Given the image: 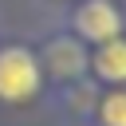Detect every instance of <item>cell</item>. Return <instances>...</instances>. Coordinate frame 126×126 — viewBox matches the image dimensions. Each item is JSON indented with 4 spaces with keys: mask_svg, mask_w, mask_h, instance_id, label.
I'll return each instance as SVG.
<instances>
[{
    "mask_svg": "<svg viewBox=\"0 0 126 126\" xmlns=\"http://www.w3.org/2000/svg\"><path fill=\"white\" fill-rule=\"evenodd\" d=\"M39 83H43V67L28 47H20V43L0 47V98L4 102L32 98L39 91Z\"/></svg>",
    "mask_w": 126,
    "mask_h": 126,
    "instance_id": "6da1fadb",
    "label": "cell"
},
{
    "mask_svg": "<svg viewBox=\"0 0 126 126\" xmlns=\"http://www.w3.org/2000/svg\"><path fill=\"white\" fill-rule=\"evenodd\" d=\"M75 28H79L83 39L106 43V39H118V35H122V12H118L110 0H87V4L75 12Z\"/></svg>",
    "mask_w": 126,
    "mask_h": 126,
    "instance_id": "7a4b0ae2",
    "label": "cell"
},
{
    "mask_svg": "<svg viewBox=\"0 0 126 126\" xmlns=\"http://www.w3.org/2000/svg\"><path fill=\"white\" fill-rule=\"evenodd\" d=\"M43 63L55 79H79L87 71V51L79 47V39H67V35H55L47 47H43Z\"/></svg>",
    "mask_w": 126,
    "mask_h": 126,
    "instance_id": "3957f363",
    "label": "cell"
},
{
    "mask_svg": "<svg viewBox=\"0 0 126 126\" xmlns=\"http://www.w3.org/2000/svg\"><path fill=\"white\" fill-rule=\"evenodd\" d=\"M87 63H91V71H94L102 83L126 87V39H122V35H118V39H106V43H98L94 59H87Z\"/></svg>",
    "mask_w": 126,
    "mask_h": 126,
    "instance_id": "277c9868",
    "label": "cell"
},
{
    "mask_svg": "<svg viewBox=\"0 0 126 126\" xmlns=\"http://www.w3.org/2000/svg\"><path fill=\"white\" fill-rule=\"evenodd\" d=\"M98 114H102V122H106V126H126V91L106 94V98H102V106H98Z\"/></svg>",
    "mask_w": 126,
    "mask_h": 126,
    "instance_id": "5b68a950",
    "label": "cell"
}]
</instances>
